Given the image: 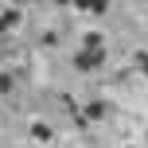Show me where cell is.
Returning a JSON list of instances; mask_svg holds the SVG:
<instances>
[{
	"instance_id": "cell-1",
	"label": "cell",
	"mask_w": 148,
	"mask_h": 148,
	"mask_svg": "<svg viewBox=\"0 0 148 148\" xmlns=\"http://www.w3.org/2000/svg\"><path fill=\"white\" fill-rule=\"evenodd\" d=\"M78 8H86V12H94V16H105L109 12V0H74Z\"/></svg>"
}]
</instances>
